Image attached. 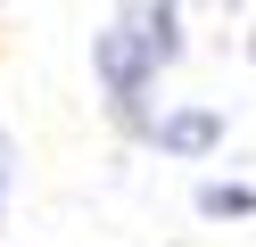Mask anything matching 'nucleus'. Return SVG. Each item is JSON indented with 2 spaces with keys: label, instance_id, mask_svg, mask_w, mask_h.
<instances>
[{
  "label": "nucleus",
  "instance_id": "obj_4",
  "mask_svg": "<svg viewBox=\"0 0 256 247\" xmlns=\"http://www.w3.org/2000/svg\"><path fill=\"white\" fill-rule=\"evenodd\" d=\"M8 198H17V140L0 124V231H8Z\"/></svg>",
  "mask_w": 256,
  "mask_h": 247
},
{
  "label": "nucleus",
  "instance_id": "obj_1",
  "mask_svg": "<svg viewBox=\"0 0 256 247\" xmlns=\"http://www.w3.org/2000/svg\"><path fill=\"white\" fill-rule=\"evenodd\" d=\"M223 132H232V124H223V107L182 99V107H166L149 132H140V140H149L157 157H190V165H198V157H215V148H223Z\"/></svg>",
  "mask_w": 256,
  "mask_h": 247
},
{
  "label": "nucleus",
  "instance_id": "obj_3",
  "mask_svg": "<svg viewBox=\"0 0 256 247\" xmlns=\"http://www.w3.org/2000/svg\"><path fill=\"white\" fill-rule=\"evenodd\" d=\"M190 206H198L206 223H248V214H256V190H248V181H198Z\"/></svg>",
  "mask_w": 256,
  "mask_h": 247
},
{
  "label": "nucleus",
  "instance_id": "obj_2",
  "mask_svg": "<svg viewBox=\"0 0 256 247\" xmlns=\"http://www.w3.org/2000/svg\"><path fill=\"white\" fill-rule=\"evenodd\" d=\"M182 8H190V0H116V25L132 33L157 66H174V58H182Z\"/></svg>",
  "mask_w": 256,
  "mask_h": 247
}]
</instances>
